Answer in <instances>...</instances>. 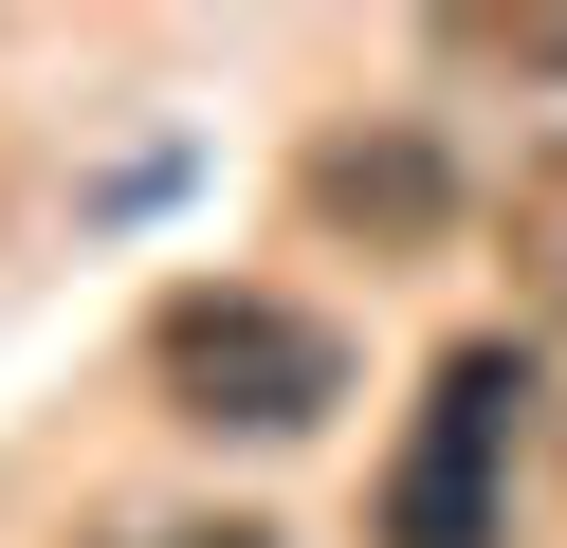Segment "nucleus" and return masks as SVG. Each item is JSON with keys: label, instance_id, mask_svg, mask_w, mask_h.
<instances>
[{"label": "nucleus", "instance_id": "7ed1b4c3", "mask_svg": "<svg viewBox=\"0 0 567 548\" xmlns=\"http://www.w3.org/2000/svg\"><path fill=\"white\" fill-rule=\"evenodd\" d=\"M311 219H330V238H384V256H421V238H440V219H457V183H440V146H421V128H348V146H311Z\"/></svg>", "mask_w": 567, "mask_h": 548}, {"label": "nucleus", "instance_id": "20e7f679", "mask_svg": "<svg viewBox=\"0 0 567 548\" xmlns=\"http://www.w3.org/2000/svg\"><path fill=\"white\" fill-rule=\"evenodd\" d=\"M476 55H513V73H567V19H457Z\"/></svg>", "mask_w": 567, "mask_h": 548}, {"label": "nucleus", "instance_id": "f03ea898", "mask_svg": "<svg viewBox=\"0 0 567 548\" xmlns=\"http://www.w3.org/2000/svg\"><path fill=\"white\" fill-rule=\"evenodd\" d=\"M513 421H530V348H440L421 438L384 457V548H513Z\"/></svg>", "mask_w": 567, "mask_h": 548}, {"label": "nucleus", "instance_id": "f257e3e1", "mask_svg": "<svg viewBox=\"0 0 567 548\" xmlns=\"http://www.w3.org/2000/svg\"><path fill=\"white\" fill-rule=\"evenodd\" d=\"M147 384L184 402L202 438H311L348 402V329L293 311V292H257V275H202V292L147 311Z\"/></svg>", "mask_w": 567, "mask_h": 548}, {"label": "nucleus", "instance_id": "39448f33", "mask_svg": "<svg viewBox=\"0 0 567 548\" xmlns=\"http://www.w3.org/2000/svg\"><path fill=\"white\" fill-rule=\"evenodd\" d=\"M128 548H275V530H238V511H220V530H128Z\"/></svg>", "mask_w": 567, "mask_h": 548}]
</instances>
